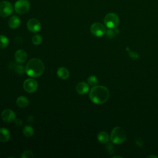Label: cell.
Masks as SVG:
<instances>
[{"mask_svg":"<svg viewBox=\"0 0 158 158\" xmlns=\"http://www.w3.org/2000/svg\"><path fill=\"white\" fill-rule=\"evenodd\" d=\"M109 89L101 85H96L93 86L89 91V99L94 104H102L106 102L109 98Z\"/></svg>","mask_w":158,"mask_h":158,"instance_id":"1","label":"cell"},{"mask_svg":"<svg viewBox=\"0 0 158 158\" xmlns=\"http://www.w3.org/2000/svg\"><path fill=\"white\" fill-rule=\"evenodd\" d=\"M25 73L30 77L36 78L41 76L44 71V62L38 58L30 59L25 66Z\"/></svg>","mask_w":158,"mask_h":158,"instance_id":"2","label":"cell"},{"mask_svg":"<svg viewBox=\"0 0 158 158\" xmlns=\"http://www.w3.org/2000/svg\"><path fill=\"white\" fill-rule=\"evenodd\" d=\"M110 138L112 143L117 144H122L127 138L126 131L123 128L120 127H116L112 130Z\"/></svg>","mask_w":158,"mask_h":158,"instance_id":"3","label":"cell"},{"mask_svg":"<svg viewBox=\"0 0 158 158\" xmlns=\"http://www.w3.org/2000/svg\"><path fill=\"white\" fill-rule=\"evenodd\" d=\"M104 22L107 28H115L118 25L119 19L115 13H109L105 16Z\"/></svg>","mask_w":158,"mask_h":158,"instance_id":"4","label":"cell"},{"mask_svg":"<svg viewBox=\"0 0 158 158\" xmlns=\"http://www.w3.org/2000/svg\"><path fill=\"white\" fill-rule=\"evenodd\" d=\"M30 8V4L27 0H18L15 2L14 9L17 13L24 14L27 13Z\"/></svg>","mask_w":158,"mask_h":158,"instance_id":"5","label":"cell"},{"mask_svg":"<svg viewBox=\"0 0 158 158\" xmlns=\"http://www.w3.org/2000/svg\"><path fill=\"white\" fill-rule=\"evenodd\" d=\"M91 33L95 36H102L106 33V27L101 23L95 22L93 23L90 27Z\"/></svg>","mask_w":158,"mask_h":158,"instance_id":"6","label":"cell"},{"mask_svg":"<svg viewBox=\"0 0 158 158\" xmlns=\"http://www.w3.org/2000/svg\"><path fill=\"white\" fill-rule=\"evenodd\" d=\"M13 12V7L11 3L7 1L0 2V16L6 17L11 15Z\"/></svg>","mask_w":158,"mask_h":158,"instance_id":"7","label":"cell"},{"mask_svg":"<svg viewBox=\"0 0 158 158\" xmlns=\"http://www.w3.org/2000/svg\"><path fill=\"white\" fill-rule=\"evenodd\" d=\"M38 85L37 81L32 78L26 79L23 84V87L24 89L29 93L35 92L38 88Z\"/></svg>","mask_w":158,"mask_h":158,"instance_id":"8","label":"cell"},{"mask_svg":"<svg viewBox=\"0 0 158 158\" xmlns=\"http://www.w3.org/2000/svg\"><path fill=\"white\" fill-rule=\"evenodd\" d=\"M28 30L31 33H37L41 29V23L36 19H30L27 23Z\"/></svg>","mask_w":158,"mask_h":158,"instance_id":"9","label":"cell"},{"mask_svg":"<svg viewBox=\"0 0 158 158\" xmlns=\"http://www.w3.org/2000/svg\"><path fill=\"white\" fill-rule=\"evenodd\" d=\"M1 116L2 120L8 123L14 122L15 120V117H16L15 112L12 110L9 109H4L1 112Z\"/></svg>","mask_w":158,"mask_h":158,"instance_id":"10","label":"cell"},{"mask_svg":"<svg viewBox=\"0 0 158 158\" xmlns=\"http://www.w3.org/2000/svg\"><path fill=\"white\" fill-rule=\"evenodd\" d=\"M27 53L23 49L17 50L14 55L15 61L19 64L24 63L27 59Z\"/></svg>","mask_w":158,"mask_h":158,"instance_id":"11","label":"cell"},{"mask_svg":"<svg viewBox=\"0 0 158 158\" xmlns=\"http://www.w3.org/2000/svg\"><path fill=\"white\" fill-rule=\"evenodd\" d=\"M89 89V85L88 83L85 81H81L78 83L76 86V91L80 95L86 94Z\"/></svg>","mask_w":158,"mask_h":158,"instance_id":"12","label":"cell"},{"mask_svg":"<svg viewBox=\"0 0 158 158\" xmlns=\"http://www.w3.org/2000/svg\"><path fill=\"white\" fill-rule=\"evenodd\" d=\"M20 24V19L19 17L16 15H14L11 17L9 21H8V25L9 27L12 29H16L17 28Z\"/></svg>","mask_w":158,"mask_h":158,"instance_id":"13","label":"cell"},{"mask_svg":"<svg viewBox=\"0 0 158 158\" xmlns=\"http://www.w3.org/2000/svg\"><path fill=\"white\" fill-rule=\"evenodd\" d=\"M10 134L9 131L6 128H0V141L6 143L9 140Z\"/></svg>","mask_w":158,"mask_h":158,"instance_id":"14","label":"cell"},{"mask_svg":"<svg viewBox=\"0 0 158 158\" xmlns=\"http://www.w3.org/2000/svg\"><path fill=\"white\" fill-rule=\"evenodd\" d=\"M57 75L60 79L67 80L69 77L70 73L67 68L64 67H60L57 70Z\"/></svg>","mask_w":158,"mask_h":158,"instance_id":"15","label":"cell"},{"mask_svg":"<svg viewBox=\"0 0 158 158\" xmlns=\"http://www.w3.org/2000/svg\"><path fill=\"white\" fill-rule=\"evenodd\" d=\"M16 104L20 108H25L29 104V101L25 96H19L16 99Z\"/></svg>","mask_w":158,"mask_h":158,"instance_id":"16","label":"cell"},{"mask_svg":"<svg viewBox=\"0 0 158 158\" xmlns=\"http://www.w3.org/2000/svg\"><path fill=\"white\" fill-rule=\"evenodd\" d=\"M97 139L99 142H100L101 143L104 144V143H107L109 142V136L107 132L102 131H100L99 133H98V134L97 135Z\"/></svg>","mask_w":158,"mask_h":158,"instance_id":"17","label":"cell"},{"mask_svg":"<svg viewBox=\"0 0 158 158\" xmlns=\"http://www.w3.org/2000/svg\"><path fill=\"white\" fill-rule=\"evenodd\" d=\"M23 133L26 137H31L34 135V130L30 125H25L23 129Z\"/></svg>","mask_w":158,"mask_h":158,"instance_id":"18","label":"cell"},{"mask_svg":"<svg viewBox=\"0 0 158 158\" xmlns=\"http://www.w3.org/2000/svg\"><path fill=\"white\" fill-rule=\"evenodd\" d=\"M9 45V39L7 36L1 35H0V48L4 49Z\"/></svg>","mask_w":158,"mask_h":158,"instance_id":"19","label":"cell"},{"mask_svg":"<svg viewBox=\"0 0 158 158\" xmlns=\"http://www.w3.org/2000/svg\"><path fill=\"white\" fill-rule=\"evenodd\" d=\"M87 83H88L89 85L94 86L97 85V84L98 83V80L96 76L90 75L88 77V78L87 79Z\"/></svg>","mask_w":158,"mask_h":158,"instance_id":"20","label":"cell"},{"mask_svg":"<svg viewBox=\"0 0 158 158\" xmlns=\"http://www.w3.org/2000/svg\"><path fill=\"white\" fill-rule=\"evenodd\" d=\"M31 41L35 45H40L42 42V37L40 35H35L31 39Z\"/></svg>","mask_w":158,"mask_h":158,"instance_id":"21","label":"cell"},{"mask_svg":"<svg viewBox=\"0 0 158 158\" xmlns=\"http://www.w3.org/2000/svg\"><path fill=\"white\" fill-rule=\"evenodd\" d=\"M14 70L16 73L19 75H23L25 73V68L21 65H17L15 66Z\"/></svg>","mask_w":158,"mask_h":158,"instance_id":"22","label":"cell"},{"mask_svg":"<svg viewBox=\"0 0 158 158\" xmlns=\"http://www.w3.org/2000/svg\"><path fill=\"white\" fill-rule=\"evenodd\" d=\"M116 28H109L108 30L106 31V36L108 38H113L115 35L117 33V31H116Z\"/></svg>","mask_w":158,"mask_h":158,"instance_id":"23","label":"cell"},{"mask_svg":"<svg viewBox=\"0 0 158 158\" xmlns=\"http://www.w3.org/2000/svg\"><path fill=\"white\" fill-rule=\"evenodd\" d=\"M22 158H32L34 157L33 153L30 151H25L20 156Z\"/></svg>","mask_w":158,"mask_h":158,"instance_id":"24","label":"cell"},{"mask_svg":"<svg viewBox=\"0 0 158 158\" xmlns=\"http://www.w3.org/2000/svg\"><path fill=\"white\" fill-rule=\"evenodd\" d=\"M106 149L109 154H112L114 153V145L112 144V143H107V144L106 146Z\"/></svg>","mask_w":158,"mask_h":158,"instance_id":"25","label":"cell"},{"mask_svg":"<svg viewBox=\"0 0 158 158\" xmlns=\"http://www.w3.org/2000/svg\"><path fill=\"white\" fill-rule=\"evenodd\" d=\"M129 56L134 59H137L139 57L138 54L137 53H136L135 52H133V51H130L129 52Z\"/></svg>","mask_w":158,"mask_h":158,"instance_id":"26","label":"cell"},{"mask_svg":"<svg viewBox=\"0 0 158 158\" xmlns=\"http://www.w3.org/2000/svg\"><path fill=\"white\" fill-rule=\"evenodd\" d=\"M135 141V143L138 146H141L143 144V141L141 138H136Z\"/></svg>","mask_w":158,"mask_h":158,"instance_id":"27","label":"cell"},{"mask_svg":"<svg viewBox=\"0 0 158 158\" xmlns=\"http://www.w3.org/2000/svg\"><path fill=\"white\" fill-rule=\"evenodd\" d=\"M15 120V124L17 125H18V126L21 125V124L22 123V121L20 118H17V119H16Z\"/></svg>","mask_w":158,"mask_h":158,"instance_id":"28","label":"cell"},{"mask_svg":"<svg viewBox=\"0 0 158 158\" xmlns=\"http://www.w3.org/2000/svg\"><path fill=\"white\" fill-rule=\"evenodd\" d=\"M148 157H157V156H152V155H151V156H148Z\"/></svg>","mask_w":158,"mask_h":158,"instance_id":"29","label":"cell"},{"mask_svg":"<svg viewBox=\"0 0 158 158\" xmlns=\"http://www.w3.org/2000/svg\"><path fill=\"white\" fill-rule=\"evenodd\" d=\"M114 157H122V156H113V158Z\"/></svg>","mask_w":158,"mask_h":158,"instance_id":"30","label":"cell"}]
</instances>
